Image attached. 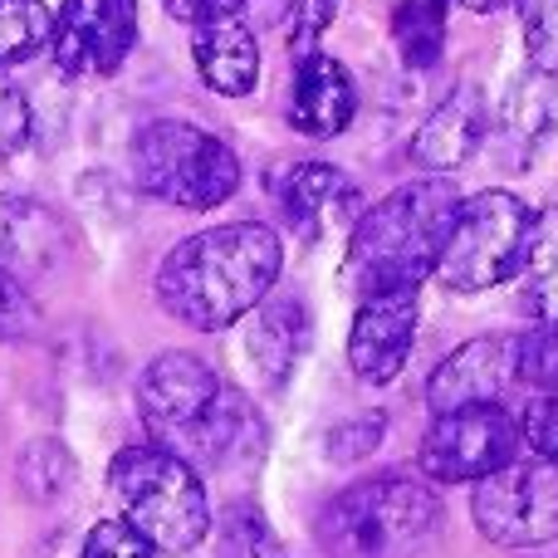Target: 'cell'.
I'll return each instance as SVG.
<instances>
[{"instance_id": "6da1fadb", "label": "cell", "mask_w": 558, "mask_h": 558, "mask_svg": "<svg viewBox=\"0 0 558 558\" xmlns=\"http://www.w3.org/2000/svg\"><path fill=\"white\" fill-rule=\"evenodd\" d=\"M284 245L270 226L231 221L177 241L157 265V299L196 333L231 328L275 289Z\"/></svg>"}, {"instance_id": "7a4b0ae2", "label": "cell", "mask_w": 558, "mask_h": 558, "mask_svg": "<svg viewBox=\"0 0 558 558\" xmlns=\"http://www.w3.org/2000/svg\"><path fill=\"white\" fill-rule=\"evenodd\" d=\"M461 202L465 196L451 177H426V182H407L383 202L363 206V216L348 231L343 284L357 299L416 289L436 270V255H441Z\"/></svg>"}, {"instance_id": "3957f363", "label": "cell", "mask_w": 558, "mask_h": 558, "mask_svg": "<svg viewBox=\"0 0 558 558\" xmlns=\"http://www.w3.org/2000/svg\"><path fill=\"white\" fill-rule=\"evenodd\" d=\"M108 495L147 549L186 554L211 534V500L196 465L162 446H123L108 465Z\"/></svg>"}, {"instance_id": "277c9868", "label": "cell", "mask_w": 558, "mask_h": 558, "mask_svg": "<svg viewBox=\"0 0 558 558\" xmlns=\"http://www.w3.org/2000/svg\"><path fill=\"white\" fill-rule=\"evenodd\" d=\"M441 524V500L412 475H373L348 485L318 514V539L333 558H412Z\"/></svg>"}, {"instance_id": "5b68a950", "label": "cell", "mask_w": 558, "mask_h": 558, "mask_svg": "<svg viewBox=\"0 0 558 558\" xmlns=\"http://www.w3.org/2000/svg\"><path fill=\"white\" fill-rule=\"evenodd\" d=\"M133 182L182 211H211L241 186V162L216 133L182 118H157L133 137Z\"/></svg>"}, {"instance_id": "8992f818", "label": "cell", "mask_w": 558, "mask_h": 558, "mask_svg": "<svg viewBox=\"0 0 558 558\" xmlns=\"http://www.w3.org/2000/svg\"><path fill=\"white\" fill-rule=\"evenodd\" d=\"M534 211L514 192H481L461 202L446 245L436 255V275L451 294H481L490 284H505L520 275L524 251H530Z\"/></svg>"}, {"instance_id": "52a82bcc", "label": "cell", "mask_w": 558, "mask_h": 558, "mask_svg": "<svg viewBox=\"0 0 558 558\" xmlns=\"http://www.w3.org/2000/svg\"><path fill=\"white\" fill-rule=\"evenodd\" d=\"M475 530L505 549H534L558 539V465L510 461L495 475L475 481L471 495Z\"/></svg>"}, {"instance_id": "ba28073f", "label": "cell", "mask_w": 558, "mask_h": 558, "mask_svg": "<svg viewBox=\"0 0 558 558\" xmlns=\"http://www.w3.org/2000/svg\"><path fill=\"white\" fill-rule=\"evenodd\" d=\"M520 451V426L510 412L495 407H456V412H436L432 432L422 436V471L432 481L461 485V481H485L500 465L514 461Z\"/></svg>"}, {"instance_id": "9c48e42d", "label": "cell", "mask_w": 558, "mask_h": 558, "mask_svg": "<svg viewBox=\"0 0 558 558\" xmlns=\"http://www.w3.org/2000/svg\"><path fill=\"white\" fill-rule=\"evenodd\" d=\"M137 45V0H64L49 29L59 74L104 78L118 74Z\"/></svg>"}, {"instance_id": "30bf717a", "label": "cell", "mask_w": 558, "mask_h": 558, "mask_svg": "<svg viewBox=\"0 0 558 558\" xmlns=\"http://www.w3.org/2000/svg\"><path fill=\"white\" fill-rule=\"evenodd\" d=\"M221 387L226 383L196 353H157L137 377V416L153 432V446L177 451Z\"/></svg>"}, {"instance_id": "8fae6325", "label": "cell", "mask_w": 558, "mask_h": 558, "mask_svg": "<svg viewBox=\"0 0 558 558\" xmlns=\"http://www.w3.org/2000/svg\"><path fill=\"white\" fill-rule=\"evenodd\" d=\"M275 202L284 211V221L304 235L308 245H324L328 235L353 231V221L363 216V196L348 172L328 162H294L275 177Z\"/></svg>"}, {"instance_id": "7c38bea8", "label": "cell", "mask_w": 558, "mask_h": 558, "mask_svg": "<svg viewBox=\"0 0 558 558\" xmlns=\"http://www.w3.org/2000/svg\"><path fill=\"white\" fill-rule=\"evenodd\" d=\"M416 338V289H392L357 304L353 333H348V363L363 383L387 387L407 367Z\"/></svg>"}, {"instance_id": "4fadbf2b", "label": "cell", "mask_w": 558, "mask_h": 558, "mask_svg": "<svg viewBox=\"0 0 558 558\" xmlns=\"http://www.w3.org/2000/svg\"><path fill=\"white\" fill-rule=\"evenodd\" d=\"M514 357H520V348H514L510 333H485V338L461 343L432 373V383H426V402H432V412L495 407L505 392H510L514 377H520L514 373Z\"/></svg>"}, {"instance_id": "5bb4252c", "label": "cell", "mask_w": 558, "mask_h": 558, "mask_svg": "<svg viewBox=\"0 0 558 558\" xmlns=\"http://www.w3.org/2000/svg\"><path fill=\"white\" fill-rule=\"evenodd\" d=\"M308 343H314V318H308V304L294 294H265L260 304L251 308V324H245V357L260 373L265 387H284L289 377L299 373Z\"/></svg>"}, {"instance_id": "9a60e30c", "label": "cell", "mask_w": 558, "mask_h": 558, "mask_svg": "<svg viewBox=\"0 0 558 558\" xmlns=\"http://www.w3.org/2000/svg\"><path fill=\"white\" fill-rule=\"evenodd\" d=\"M265 446V426H260V412L245 402V392L235 387H221L216 402L206 407V416L182 436L172 456H182L186 465H251Z\"/></svg>"}, {"instance_id": "2e32d148", "label": "cell", "mask_w": 558, "mask_h": 558, "mask_svg": "<svg viewBox=\"0 0 558 558\" xmlns=\"http://www.w3.org/2000/svg\"><path fill=\"white\" fill-rule=\"evenodd\" d=\"M490 133V104H485L481 88H451L441 104L426 113V123L412 137V157L432 172H451V167L471 162L475 147Z\"/></svg>"}, {"instance_id": "e0dca14e", "label": "cell", "mask_w": 558, "mask_h": 558, "mask_svg": "<svg viewBox=\"0 0 558 558\" xmlns=\"http://www.w3.org/2000/svg\"><path fill=\"white\" fill-rule=\"evenodd\" d=\"M192 59L196 74L211 94L221 98H245L260 84V39L241 15H216L192 25Z\"/></svg>"}, {"instance_id": "ac0fdd59", "label": "cell", "mask_w": 558, "mask_h": 558, "mask_svg": "<svg viewBox=\"0 0 558 558\" xmlns=\"http://www.w3.org/2000/svg\"><path fill=\"white\" fill-rule=\"evenodd\" d=\"M357 88L348 69L328 54H304L294 64V88H289V123L304 137H333L353 123Z\"/></svg>"}, {"instance_id": "d6986e66", "label": "cell", "mask_w": 558, "mask_h": 558, "mask_svg": "<svg viewBox=\"0 0 558 558\" xmlns=\"http://www.w3.org/2000/svg\"><path fill=\"white\" fill-rule=\"evenodd\" d=\"M59 255V221L35 202H0V270L35 275Z\"/></svg>"}, {"instance_id": "ffe728a7", "label": "cell", "mask_w": 558, "mask_h": 558, "mask_svg": "<svg viewBox=\"0 0 558 558\" xmlns=\"http://www.w3.org/2000/svg\"><path fill=\"white\" fill-rule=\"evenodd\" d=\"M520 275H524V304H530V314L554 324L558 318V206L534 211L530 251H524Z\"/></svg>"}, {"instance_id": "44dd1931", "label": "cell", "mask_w": 558, "mask_h": 558, "mask_svg": "<svg viewBox=\"0 0 558 558\" xmlns=\"http://www.w3.org/2000/svg\"><path fill=\"white\" fill-rule=\"evenodd\" d=\"M392 39L407 69H436L446 54V0H397Z\"/></svg>"}, {"instance_id": "7402d4cb", "label": "cell", "mask_w": 558, "mask_h": 558, "mask_svg": "<svg viewBox=\"0 0 558 558\" xmlns=\"http://www.w3.org/2000/svg\"><path fill=\"white\" fill-rule=\"evenodd\" d=\"M49 29L54 15L39 0H0V69L35 59L49 45Z\"/></svg>"}, {"instance_id": "603a6c76", "label": "cell", "mask_w": 558, "mask_h": 558, "mask_svg": "<svg viewBox=\"0 0 558 558\" xmlns=\"http://www.w3.org/2000/svg\"><path fill=\"white\" fill-rule=\"evenodd\" d=\"M216 558H284L270 520L255 505L235 500L216 524Z\"/></svg>"}, {"instance_id": "cb8c5ba5", "label": "cell", "mask_w": 558, "mask_h": 558, "mask_svg": "<svg viewBox=\"0 0 558 558\" xmlns=\"http://www.w3.org/2000/svg\"><path fill=\"white\" fill-rule=\"evenodd\" d=\"M20 485H25L35 500H54L74 485V456L59 441H35L20 456Z\"/></svg>"}, {"instance_id": "d4e9b609", "label": "cell", "mask_w": 558, "mask_h": 558, "mask_svg": "<svg viewBox=\"0 0 558 558\" xmlns=\"http://www.w3.org/2000/svg\"><path fill=\"white\" fill-rule=\"evenodd\" d=\"M524 25V54L539 74H558V0H514Z\"/></svg>"}, {"instance_id": "484cf974", "label": "cell", "mask_w": 558, "mask_h": 558, "mask_svg": "<svg viewBox=\"0 0 558 558\" xmlns=\"http://www.w3.org/2000/svg\"><path fill=\"white\" fill-rule=\"evenodd\" d=\"M520 357H514V373L530 387H544L549 397H558V318L554 324H539L534 333L514 338Z\"/></svg>"}, {"instance_id": "4316f807", "label": "cell", "mask_w": 558, "mask_h": 558, "mask_svg": "<svg viewBox=\"0 0 558 558\" xmlns=\"http://www.w3.org/2000/svg\"><path fill=\"white\" fill-rule=\"evenodd\" d=\"M514 426H520V436L530 441V451L539 456V461L558 465V397H534Z\"/></svg>"}, {"instance_id": "83f0119b", "label": "cell", "mask_w": 558, "mask_h": 558, "mask_svg": "<svg viewBox=\"0 0 558 558\" xmlns=\"http://www.w3.org/2000/svg\"><path fill=\"white\" fill-rule=\"evenodd\" d=\"M338 0H294V20H289V54H314L324 29L333 25Z\"/></svg>"}, {"instance_id": "f1b7e54d", "label": "cell", "mask_w": 558, "mask_h": 558, "mask_svg": "<svg viewBox=\"0 0 558 558\" xmlns=\"http://www.w3.org/2000/svg\"><path fill=\"white\" fill-rule=\"evenodd\" d=\"M78 558H153V549H147L123 520H98L94 530H88Z\"/></svg>"}, {"instance_id": "f546056e", "label": "cell", "mask_w": 558, "mask_h": 558, "mask_svg": "<svg viewBox=\"0 0 558 558\" xmlns=\"http://www.w3.org/2000/svg\"><path fill=\"white\" fill-rule=\"evenodd\" d=\"M29 143V104L5 74H0V157L20 153Z\"/></svg>"}, {"instance_id": "4dcf8cb0", "label": "cell", "mask_w": 558, "mask_h": 558, "mask_svg": "<svg viewBox=\"0 0 558 558\" xmlns=\"http://www.w3.org/2000/svg\"><path fill=\"white\" fill-rule=\"evenodd\" d=\"M377 441H383V416H357V422H343L328 432V456H333V461H357V456H367Z\"/></svg>"}, {"instance_id": "1f68e13d", "label": "cell", "mask_w": 558, "mask_h": 558, "mask_svg": "<svg viewBox=\"0 0 558 558\" xmlns=\"http://www.w3.org/2000/svg\"><path fill=\"white\" fill-rule=\"evenodd\" d=\"M35 328V299L25 294L15 275L0 270V338H20Z\"/></svg>"}, {"instance_id": "d6a6232c", "label": "cell", "mask_w": 558, "mask_h": 558, "mask_svg": "<svg viewBox=\"0 0 558 558\" xmlns=\"http://www.w3.org/2000/svg\"><path fill=\"white\" fill-rule=\"evenodd\" d=\"M451 5V0H446ZM456 5H465V10H475V15H490V10H505L510 0H456Z\"/></svg>"}]
</instances>
